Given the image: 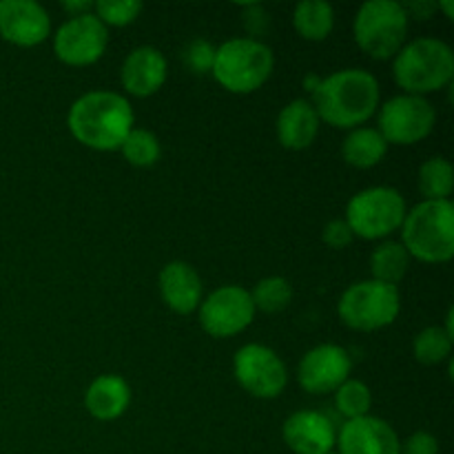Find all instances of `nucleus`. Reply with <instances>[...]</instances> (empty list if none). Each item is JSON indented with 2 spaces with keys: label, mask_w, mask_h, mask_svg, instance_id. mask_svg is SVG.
I'll list each match as a JSON object with an SVG mask.
<instances>
[{
  "label": "nucleus",
  "mask_w": 454,
  "mask_h": 454,
  "mask_svg": "<svg viewBox=\"0 0 454 454\" xmlns=\"http://www.w3.org/2000/svg\"><path fill=\"white\" fill-rule=\"evenodd\" d=\"M319 120L335 129H357L380 106V82L364 69H341L319 78L313 89Z\"/></svg>",
  "instance_id": "obj_1"
},
{
  "label": "nucleus",
  "mask_w": 454,
  "mask_h": 454,
  "mask_svg": "<svg viewBox=\"0 0 454 454\" xmlns=\"http://www.w3.org/2000/svg\"><path fill=\"white\" fill-rule=\"evenodd\" d=\"M131 102L115 91H89L71 105L67 124L80 145L93 151H115L133 129Z\"/></svg>",
  "instance_id": "obj_2"
},
{
  "label": "nucleus",
  "mask_w": 454,
  "mask_h": 454,
  "mask_svg": "<svg viewBox=\"0 0 454 454\" xmlns=\"http://www.w3.org/2000/svg\"><path fill=\"white\" fill-rule=\"evenodd\" d=\"M403 248L426 264H443L454 255V204L424 200L406 213L402 224Z\"/></svg>",
  "instance_id": "obj_3"
},
{
  "label": "nucleus",
  "mask_w": 454,
  "mask_h": 454,
  "mask_svg": "<svg viewBox=\"0 0 454 454\" xmlns=\"http://www.w3.org/2000/svg\"><path fill=\"white\" fill-rule=\"evenodd\" d=\"M395 82L408 96H421L446 89L454 75L450 44L439 38H417L403 44L393 62Z\"/></svg>",
  "instance_id": "obj_4"
},
{
  "label": "nucleus",
  "mask_w": 454,
  "mask_h": 454,
  "mask_svg": "<svg viewBox=\"0 0 454 454\" xmlns=\"http://www.w3.org/2000/svg\"><path fill=\"white\" fill-rule=\"evenodd\" d=\"M275 67V56L260 38H233L215 49L213 78L231 93H253L264 87Z\"/></svg>",
  "instance_id": "obj_5"
},
{
  "label": "nucleus",
  "mask_w": 454,
  "mask_h": 454,
  "mask_svg": "<svg viewBox=\"0 0 454 454\" xmlns=\"http://www.w3.org/2000/svg\"><path fill=\"white\" fill-rule=\"evenodd\" d=\"M408 16L397 0H368L355 16V40L375 60H388L406 44Z\"/></svg>",
  "instance_id": "obj_6"
},
{
  "label": "nucleus",
  "mask_w": 454,
  "mask_h": 454,
  "mask_svg": "<svg viewBox=\"0 0 454 454\" xmlns=\"http://www.w3.org/2000/svg\"><path fill=\"white\" fill-rule=\"evenodd\" d=\"M406 213V200L397 189L372 186L353 195L346 207V224L355 238L384 239L402 229Z\"/></svg>",
  "instance_id": "obj_7"
},
{
  "label": "nucleus",
  "mask_w": 454,
  "mask_h": 454,
  "mask_svg": "<svg viewBox=\"0 0 454 454\" xmlns=\"http://www.w3.org/2000/svg\"><path fill=\"white\" fill-rule=\"evenodd\" d=\"M402 310V295L397 286L375 282H357L346 288L340 297L337 313L340 319L353 331L371 333L390 326Z\"/></svg>",
  "instance_id": "obj_8"
},
{
  "label": "nucleus",
  "mask_w": 454,
  "mask_h": 454,
  "mask_svg": "<svg viewBox=\"0 0 454 454\" xmlns=\"http://www.w3.org/2000/svg\"><path fill=\"white\" fill-rule=\"evenodd\" d=\"M434 122H437V111L426 98L402 93L384 102L380 109L377 131L384 136L388 145L411 146L428 137Z\"/></svg>",
  "instance_id": "obj_9"
},
{
  "label": "nucleus",
  "mask_w": 454,
  "mask_h": 454,
  "mask_svg": "<svg viewBox=\"0 0 454 454\" xmlns=\"http://www.w3.org/2000/svg\"><path fill=\"white\" fill-rule=\"evenodd\" d=\"M233 372L238 384L257 399H273L284 393L288 371L273 348L262 344H247L235 353Z\"/></svg>",
  "instance_id": "obj_10"
},
{
  "label": "nucleus",
  "mask_w": 454,
  "mask_h": 454,
  "mask_svg": "<svg viewBox=\"0 0 454 454\" xmlns=\"http://www.w3.org/2000/svg\"><path fill=\"white\" fill-rule=\"evenodd\" d=\"M251 293L242 286H222L200 304V324L211 337L239 335L255 319Z\"/></svg>",
  "instance_id": "obj_11"
},
{
  "label": "nucleus",
  "mask_w": 454,
  "mask_h": 454,
  "mask_svg": "<svg viewBox=\"0 0 454 454\" xmlns=\"http://www.w3.org/2000/svg\"><path fill=\"white\" fill-rule=\"evenodd\" d=\"M109 44V29L96 13L69 18L53 35L58 60L69 67H89L100 60Z\"/></svg>",
  "instance_id": "obj_12"
},
{
  "label": "nucleus",
  "mask_w": 454,
  "mask_h": 454,
  "mask_svg": "<svg viewBox=\"0 0 454 454\" xmlns=\"http://www.w3.org/2000/svg\"><path fill=\"white\" fill-rule=\"evenodd\" d=\"M353 359L348 350L337 344H322L310 348L297 368L300 386L310 395L335 393L350 375Z\"/></svg>",
  "instance_id": "obj_13"
},
{
  "label": "nucleus",
  "mask_w": 454,
  "mask_h": 454,
  "mask_svg": "<svg viewBox=\"0 0 454 454\" xmlns=\"http://www.w3.org/2000/svg\"><path fill=\"white\" fill-rule=\"evenodd\" d=\"M51 31L47 9L35 0H0V35L18 47H35Z\"/></svg>",
  "instance_id": "obj_14"
},
{
  "label": "nucleus",
  "mask_w": 454,
  "mask_h": 454,
  "mask_svg": "<svg viewBox=\"0 0 454 454\" xmlns=\"http://www.w3.org/2000/svg\"><path fill=\"white\" fill-rule=\"evenodd\" d=\"M335 446L340 454H402V442L393 426L372 415L346 421Z\"/></svg>",
  "instance_id": "obj_15"
},
{
  "label": "nucleus",
  "mask_w": 454,
  "mask_h": 454,
  "mask_svg": "<svg viewBox=\"0 0 454 454\" xmlns=\"http://www.w3.org/2000/svg\"><path fill=\"white\" fill-rule=\"evenodd\" d=\"M284 442L295 454H331L337 443L333 421L324 412L300 411L284 421Z\"/></svg>",
  "instance_id": "obj_16"
},
{
  "label": "nucleus",
  "mask_w": 454,
  "mask_h": 454,
  "mask_svg": "<svg viewBox=\"0 0 454 454\" xmlns=\"http://www.w3.org/2000/svg\"><path fill=\"white\" fill-rule=\"evenodd\" d=\"M167 58L155 47H137L122 65V87L136 98H149L167 82Z\"/></svg>",
  "instance_id": "obj_17"
},
{
  "label": "nucleus",
  "mask_w": 454,
  "mask_h": 454,
  "mask_svg": "<svg viewBox=\"0 0 454 454\" xmlns=\"http://www.w3.org/2000/svg\"><path fill=\"white\" fill-rule=\"evenodd\" d=\"M160 295L162 301L177 315H189L202 304V279L198 270L186 262H168L160 270Z\"/></svg>",
  "instance_id": "obj_18"
},
{
  "label": "nucleus",
  "mask_w": 454,
  "mask_h": 454,
  "mask_svg": "<svg viewBox=\"0 0 454 454\" xmlns=\"http://www.w3.org/2000/svg\"><path fill=\"white\" fill-rule=\"evenodd\" d=\"M319 120L317 111H315L313 102L297 98V100L288 102L278 115V137L282 146L291 151H304L315 142L319 133Z\"/></svg>",
  "instance_id": "obj_19"
},
{
  "label": "nucleus",
  "mask_w": 454,
  "mask_h": 454,
  "mask_svg": "<svg viewBox=\"0 0 454 454\" xmlns=\"http://www.w3.org/2000/svg\"><path fill=\"white\" fill-rule=\"evenodd\" d=\"M131 403L129 384L118 375H102L91 381L84 395L89 415L98 421H114L127 412Z\"/></svg>",
  "instance_id": "obj_20"
},
{
  "label": "nucleus",
  "mask_w": 454,
  "mask_h": 454,
  "mask_svg": "<svg viewBox=\"0 0 454 454\" xmlns=\"http://www.w3.org/2000/svg\"><path fill=\"white\" fill-rule=\"evenodd\" d=\"M386 153H388V142L372 127L353 129L341 145V155L355 168L377 167Z\"/></svg>",
  "instance_id": "obj_21"
},
{
  "label": "nucleus",
  "mask_w": 454,
  "mask_h": 454,
  "mask_svg": "<svg viewBox=\"0 0 454 454\" xmlns=\"http://www.w3.org/2000/svg\"><path fill=\"white\" fill-rule=\"evenodd\" d=\"M293 27L310 43H322L333 34L335 9L326 0H301L293 12Z\"/></svg>",
  "instance_id": "obj_22"
},
{
  "label": "nucleus",
  "mask_w": 454,
  "mask_h": 454,
  "mask_svg": "<svg viewBox=\"0 0 454 454\" xmlns=\"http://www.w3.org/2000/svg\"><path fill=\"white\" fill-rule=\"evenodd\" d=\"M408 269H411V255L402 242H384L372 251L371 270L375 282L397 286L406 278Z\"/></svg>",
  "instance_id": "obj_23"
},
{
  "label": "nucleus",
  "mask_w": 454,
  "mask_h": 454,
  "mask_svg": "<svg viewBox=\"0 0 454 454\" xmlns=\"http://www.w3.org/2000/svg\"><path fill=\"white\" fill-rule=\"evenodd\" d=\"M424 200H450L454 189L452 164L446 158H430L419 167L417 177Z\"/></svg>",
  "instance_id": "obj_24"
},
{
  "label": "nucleus",
  "mask_w": 454,
  "mask_h": 454,
  "mask_svg": "<svg viewBox=\"0 0 454 454\" xmlns=\"http://www.w3.org/2000/svg\"><path fill=\"white\" fill-rule=\"evenodd\" d=\"M412 353H415L417 362L426 364V366H437V364L450 359L452 337L448 335L446 328L428 326L417 333L415 341H412Z\"/></svg>",
  "instance_id": "obj_25"
},
{
  "label": "nucleus",
  "mask_w": 454,
  "mask_h": 454,
  "mask_svg": "<svg viewBox=\"0 0 454 454\" xmlns=\"http://www.w3.org/2000/svg\"><path fill=\"white\" fill-rule=\"evenodd\" d=\"M251 293V300L255 310L262 313H279L286 309L293 300V286L286 278L270 275V278L260 279Z\"/></svg>",
  "instance_id": "obj_26"
},
{
  "label": "nucleus",
  "mask_w": 454,
  "mask_h": 454,
  "mask_svg": "<svg viewBox=\"0 0 454 454\" xmlns=\"http://www.w3.org/2000/svg\"><path fill=\"white\" fill-rule=\"evenodd\" d=\"M120 151H122L124 160L133 167H153L160 160V153H162V146H160V140L155 137V133L146 131V129L133 127L129 131V136L124 137V142L120 145Z\"/></svg>",
  "instance_id": "obj_27"
},
{
  "label": "nucleus",
  "mask_w": 454,
  "mask_h": 454,
  "mask_svg": "<svg viewBox=\"0 0 454 454\" xmlns=\"http://www.w3.org/2000/svg\"><path fill=\"white\" fill-rule=\"evenodd\" d=\"M335 406L337 411L346 417V421L366 417L372 406L371 388L359 380H346L344 384L335 390Z\"/></svg>",
  "instance_id": "obj_28"
},
{
  "label": "nucleus",
  "mask_w": 454,
  "mask_h": 454,
  "mask_svg": "<svg viewBox=\"0 0 454 454\" xmlns=\"http://www.w3.org/2000/svg\"><path fill=\"white\" fill-rule=\"evenodd\" d=\"M93 13L98 20L109 27H127L142 13L140 0H98L93 3Z\"/></svg>",
  "instance_id": "obj_29"
},
{
  "label": "nucleus",
  "mask_w": 454,
  "mask_h": 454,
  "mask_svg": "<svg viewBox=\"0 0 454 454\" xmlns=\"http://www.w3.org/2000/svg\"><path fill=\"white\" fill-rule=\"evenodd\" d=\"M213 60H215V47L207 40L198 38L186 47V65L195 71V74H207L213 69Z\"/></svg>",
  "instance_id": "obj_30"
},
{
  "label": "nucleus",
  "mask_w": 454,
  "mask_h": 454,
  "mask_svg": "<svg viewBox=\"0 0 454 454\" xmlns=\"http://www.w3.org/2000/svg\"><path fill=\"white\" fill-rule=\"evenodd\" d=\"M322 238H324V244H326V247L340 251V248H346L350 242H353L355 235H353V231H350V226L346 224V220H333L324 226Z\"/></svg>",
  "instance_id": "obj_31"
},
{
  "label": "nucleus",
  "mask_w": 454,
  "mask_h": 454,
  "mask_svg": "<svg viewBox=\"0 0 454 454\" xmlns=\"http://www.w3.org/2000/svg\"><path fill=\"white\" fill-rule=\"evenodd\" d=\"M402 454H439V442L434 434L424 433H412L406 442L402 443Z\"/></svg>",
  "instance_id": "obj_32"
},
{
  "label": "nucleus",
  "mask_w": 454,
  "mask_h": 454,
  "mask_svg": "<svg viewBox=\"0 0 454 454\" xmlns=\"http://www.w3.org/2000/svg\"><path fill=\"white\" fill-rule=\"evenodd\" d=\"M402 7L403 12H406L408 20H411V18H417V20H428V18L433 16L434 9H437V4L430 3V0H419V3L412 0V3H402Z\"/></svg>",
  "instance_id": "obj_33"
},
{
  "label": "nucleus",
  "mask_w": 454,
  "mask_h": 454,
  "mask_svg": "<svg viewBox=\"0 0 454 454\" xmlns=\"http://www.w3.org/2000/svg\"><path fill=\"white\" fill-rule=\"evenodd\" d=\"M62 9L69 13V18L84 16V13H93V3L89 0H75V3H62Z\"/></svg>",
  "instance_id": "obj_34"
},
{
  "label": "nucleus",
  "mask_w": 454,
  "mask_h": 454,
  "mask_svg": "<svg viewBox=\"0 0 454 454\" xmlns=\"http://www.w3.org/2000/svg\"><path fill=\"white\" fill-rule=\"evenodd\" d=\"M437 9H443V13H446V18H450V20H452V16H454V4H452V0H443V3H437Z\"/></svg>",
  "instance_id": "obj_35"
},
{
  "label": "nucleus",
  "mask_w": 454,
  "mask_h": 454,
  "mask_svg": "<svg viewBox=\"0 0 454 454\" xmlns=\"http://www.w3.org/2000/svg\"><path fill=\"white\" fill-rule=\"evenodd\" d=\"M331 454H340V452H331Z\"/></svg>",
  "instance_id": "obj_36"
}]
</instances>
